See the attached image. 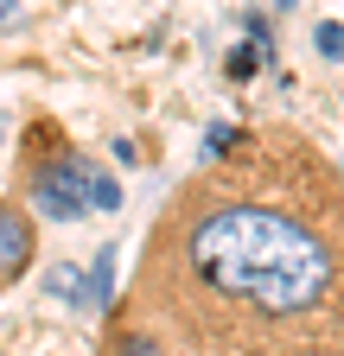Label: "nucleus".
<instances>
[{"label": "nucleus", "mask_w": 344, "mask_h": 356, "mask_svg": "<svg viewBox=\"0 0 344 356\" xmlns=\"http://www.w3.org/2000/svg\"><path fill=\"white\" fill-rule=\"evenodd\" d=\"M0 26H13V0H0Z\"/></svg>", "instance_id": "nucleus-10"}, {"label": "nucleus", "mask_w": 344, "mask_h": 356, "mask_svg": "<svg viewBox=\"0 0 344 356\" xmlns=\"http://www.w3.org/2000/svg\"><path fill=\"white\" fill-rule=\"evenodd\" d=\"M102 356H172V350L159 343V331H147L141 318H127V325H115V331H109Z\"/></svg>", "instance_id": "nucleus-4"}, {"label": "nucleus", "mask_w": 344, "mask_h": 356, "mask_svg": "<svg viewBox=\"0 0 344 356\" xmlns=\"http://www.w3.org/2000/svg\"><path fill=\"white\" fill-rule=\"evenodd\" d=\"M115 254H121V248H96V267L83 274V305H109V286H115Z\"/></svg>", "instance_id": "nucleus-5"}, {"label": "nucleus", "mask_w": 344, "mask_h": 356, "mask_svg": "<svg viewBox=\"0 0 344 356\" xmlns=\"http://www.w3.org/2000/svg\"><path fill=\"white\" fill-rule=\"evenodd\" d=\"M45 293H58V299H70V305H83V274L70 261H58V267H45V280H38Z\"/></svg>", "instance_id": "nucleus-6"}, {"label": "nucleus", "mask_w": 344, "mask_h": 356, "mask_svg": "<svg viewBox=\"0 0 344 356\" xmlns=\"http://www.w3.org/2000/svg\"><path fill=\"white\" fill-rule=\"evenodd\" d=\"M255 70H262V44H236V51L224 58V76L230 83H249Z\"/></svg>", "instance_id": "nucleus-7"}, {"label": "nucleus", "mask_w": 344, "mask_h": 356, "mask_svg": "<svg viewBox=\"0 0 344 356\" xmlns=\"http://www.w3.org/2000/svg\"><path fill=\"white\" fill-rule=\"evenodd\" d=\"M313 38H319V51H325V58H344V26H338V19H325Z\"/></svg>", "instance_id": "nucleus-8"}, {"label": "nucleus", "mask_w": 344, "mask_h": 356, "mask_svg": "<svg viewBox=\"0 0 344 356\" xmlns=\"http://www.w3.org/2000/svg\"><path fill=\"white\" fill-rule=\"evenodd\" d=\"M134 305L172 356H344V165L293 121L242 127L159 204Z\"/></svg>", "instance_id": "nucleus-1"}, {"label": "nucleus", "mask_w": 344, "mask_h": 356, "mask_svg": "<svg viewBox=\"0 0 344 356\" xmlns=\"http://www.w3.org/2000/svg\"><path fill=\"white\" fill-rule=\"evenodd\" d=\"M38 261V216L19 197H0V293L19 286Z\"/></svg>", "instance_id": "nucleus-3"}, {"label": "nucleus", "mask_w": 344, "mask_h": 356, "mask_svg": "<svg viewBox=\"0 0 344 356\" xmlns=\"http://www.w3.org/2000/svg\"><path fill=\"white\" fill-rule=\"evenodd\" d=\"M90 197H96V210H121V185H115L109 172H96V191Z\"/></svg>", "instance_id": "nucleus-9"}, {"label": "nucleus", "mask_w": 344, "mask_h": 356, "mask_svg": "<svg viewBox=\"0 0 344 356\" xmlns=\"http://www.w3.org/2000/svg\"><path fill=\"white\" fill-rule=\"evenodd\" d=\"M96 159L77 153L52 121L26 127V153H19V204L38 216V222H77L96 210Z\"/></svg>", "instance_id": "nucleus-2"}]
</instances>
